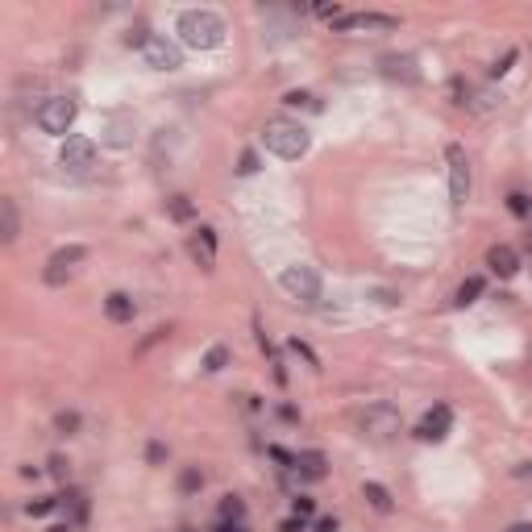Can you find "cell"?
<instances>
[{
  "label": "cell",
  "mask_w": 532,
  "mask_h": 532,
  "mask_svg": "<svg viewBox=\"0 0 532 532\" xmlns=\"http://www.w3.org/2000/svg\"><path fill=\"white\" fill-rule=\"evenodd\" d=\"M179 37H183V46H191V50H212V46L225 42V21H221V12H212V8H187V12L179 17Z\"/></svg>",
  "instance_id": "6da1fadb"
},
{
  "label": "cell",
  "mask_w": 532,
  "mask_h": 532,
  "mask_svg": "<svg viewBox=\"0 0 532 532\" xmlns=\"http://www.w3.org/2000/svg\"><path fill=\"white\" fill-rule=\"evenodd\" d=\"M262 141H266L271 154H279L287 162H295V158L308 154V129L300 121H287V117H271L262 125Z\"/></svg>",
  "instance_id": "7a4b0ae2"
},
{
  "label": "cell",
  "mask_w": 532,
  "mask_h": 532,
  "mask_svg": "<svg viewBox=\"0 0 532 532\" xmlns=\"http://www.w3.org/2000/svg\"><path fill=\"white\" fill-rule=\"evenodd\" d=\"M354 424H358L362 437H370V441H391V437L400 433V412H395L391 404H370V408H362V412L354 416Z\"/></svg>",
  "instance_id": "3957f363"
},
{
  "label": "cell",
  "mask_w": 532,
  "mask_h": 532,
  "mask_svg": "<svg viewBox=\"0 0 532 532\" xmlns=\"http://www.w3.org/2000/svg\"><path fill=\"white\" fill-rule=\"evenodd\" d=\"M33 117H37V129H42V133L62 137V133L75 125V100H67V96H50V100L37 104Z\"/></svg>",
  "instance_id": "277c9868"
},
{
  "label": "cell",
  "mask_w": 532,
  "mask_h": 532,
  "mask_svg": "<svg viewBox=\"0 0 532 532\" xmlns=\"http://www.w3.org/2000/svg\"><path fill=\"white\" fill-rule=\"evenodd\" d=\"M445 162H449V196H454V208H462L466 196H470V158H466V146L449 141L445 146Z\"/></svg>",
  "instance_id": "5b68a950"
},
{
  "label": "cell",
  "mask_w": 532,
  "mask_h": 532,
  "mask_svg": "<svg viewBox=\"0 0 532 532\" xmlns=\"http://www.w3.org/2000/svg\"><path fill=\"white\" fill-rule=\"evenodd\" d=\"M279 283H283V291H287L291 300H300V304H316V300H320V275H316L312 266H287V271L279 275Z\"/></svg>",
  "instance_id": "8992f818"
},
{
  "label": "cell",
  "mask_w": 532,
  "mask_h": 532,
  "mask_svg": "<svg viewBox=\"0 0 532 532\" xmlns=\"http://www.w3.org/2000/svg\"><path fill=\"white\" fill-rule=\"evenodd\" d=\"M58 162H62L67 171H87V166L96 162V141L83 137V133H71V137L62 141V150H58Z\"/></svg>",
  "instance_id": "52a82bcc"
},
{
  "label": "cell",
  "mask_w": 532,
  "mask_h": 532,
  "mask_svg": "<svg viewBox=\"0 0 532 532\" xmlns=\"http://www.w3.org/2000/svg\"><path fill=\"white\" fill-rule=\"evenodd\" d=\"M146 62H150L154 71H175V67H183V50H179L171 37L154 33V37L146 42Z\"/></svg>",
  "instance_id": "ba28073f"
},
{
  "label": "cell",
  "mask_w": 532,
  "mask_h": 532,
  "mask_svg": "<svg viewBox=\"0 0 532 532\" xmlns=\"http://www.w3.org/2000/svg\"><path fill=\"white\" fill-rule=\"evenodd\" d=\"M83 258H87V250H83V246H67V250L50 254V262H46V283H50V287H62V283L71 279V266H75V262H83Z\"/></svg>",
  "instance_id": "9c48e42d"
},
{
  "label": "cell",
  "mask_w": 532,
  "mask_h": 532,
  "mask_svg": "<svg viewBox=\"0 0 532 532\" xmlns=\"http://www.w3.org/2000/svg\"><path fill=\"white\" fill-rule=\"evenodd\" d=\"M395 25H400V17H391V12H341L333 21V29H395Z\"/></svg>",
  "instance_id": "30bf717a"
},
{
  "label": "cell",
  "mask_w": 532,
  "mask_h": 532,
  "mask_svg": "<svg viewBox=\"0 0 532 532\" xmlns=\"http://www.w3.org/2000/svg\"><path fill=\"white\" fill-rule=\"evenodd\" d=\"M449 424H454V412H449L445 404H437V408L416 424V437H420V441H441V437L449 433Z\"/></svg>",
  "instance_id": "8fae6325"
},
{
  "label": "cell",
  "mask_w": 532,
  "mask_h": 532,
  "mask_svg": "<svg viewBox=\"0 0 532 532\" xmlns=\"http://www.w3.org/2000/svg\"><path fill=\"white\" fill-rule=\"evenodd\" d=\"M379 71H383L387 79H404V83H416V79H420V71H416V62H412L408 54H383V58H379Z\"/></svg>",
  "instance_id": "7c38bea8"
},
{
  "label": "cell",
  "mask_w": 532,
  "mask_h": 532,
  "mask_svg": "<svg viewBox=\"0 0 532 532\" xmlns=\"http://www.w3.org/2000/svg\"><path fill=\"white\" fill-rule=\"evenodd\" d=\"M300 479H308V483H320L325 474H329V462H325V454L320 449H304V454H295V466H291Z\"/></svg>",
  "instance_id": "4fadbf2b"
},
{
  "label": "cell",
  "mask_w": 532,
  "mask_h": 532,
  "mask_svg": "<svg viewBox=\"0 0 532 532\" xmlns=\"http://www.w3.org/2000/svg\"><path fill=\"white\" fill-rule=\"evenodd\" d=\"M191 254H196V262H200L204 271H212V262H216V229L200 225L196 237H191Z\"/></svg>",
  "instance_id": "5bb4252c"
},
{
  "label": "cell",
  "mask_w": 532,
  "mask_h": 532,
  "mask_svg": "<svg viewBox=\"0 0 532 532\" xmlns=\"http://www.w3.org/2000/svg\"><path fill=\"white\" fill-rule=\"evenodd\" d=\"M487 266H491L499 279H512V275L520 271V258H516L512 246H491V250H487Z\"/></svg>",
  "instance_id": "9a60e30c"
},
{
  "label": "cell",
  "mask_w": 532,
  "mask_h": 532,
  "mask_svg": "<svg viewBox=\"0 0 532 532\" xmlns=\"http://www.w3.org/2000/svg\"><path fill=\"white\" fill-rule=\"evenodd\" d=\"M0 237L4 246L17 241V200L12 196H0Z\"/></svg>",
  "instance_id": "2e32d148"
},
{
  "label": "cell",
  "mask_w": 532,
  "mask_h": 532,
  "mask_svg": "<svg viewBox=\"0 0 532 532\" xmlns=\"http://www.w3.org/2000/svg\"><path fill=\"white\" fill-rule=\"evenodd\" d=\"M104 312H108V320H117V325H125V320H133V300L125 295V291H112L108 300H104Z\"/></svg>",
  "instance_id": "e0dca14e"
},
{
  "label": "cell",
  "mask_w": 532,
  "mask_h": 532,
  "mask_svg": "<svg viewBox=\"0 0 532 532\" xmlns=\"http://www.w3.org/2000/svg\"><path fill=\"white\" fill-rule=\"evenodd\" d=\"M362 495H366V504H370L375 512H383V516H387V512H395V499H391V491H387L383 483H366V487H362Z\"/></svg>",
  "instance_id": "ac0fdd59"
},
{
  "label": "cell",
  "mask_w": 532,
  "mask_h": 532,
  "mask_svg": "<svg viewBox=\"0 0 532 532\" xmlns=\"http://www.w3.org/2000/svg\"><path fill=\"white\" fill-rule=\"evenodd\" d=\"M483 287H487V283H483L479 275H470V279H466V283L458 287V295H454V304H458V308H470V304H474V300L483 295Z\"/></svg>",
  "instance_id": "d6986e66"
},
{
  "label": "cell",
  "mask_w": 532,
  "mask_h": 532,
  "mask_svg": "<svg viewBox=\"0 0 532 532\" xmlns=\"http://www.w3.org/2000/svg\"><path fill=\"white\" fill-rule=\"evenodd\" d=\"M166 216L183 225V221H191V216H196V204H191L187 196H171V200H166Z\"/></svg>",
  "instance_id": "ffe728a7"
},
{
  "label": "cell",
  "mask_w": 532,
  "mask_h": 532,
  "mask_svg": "<svg viewBox=\"0 0 532 532\" xmlns=\"http://www.w3.org/2000/svg\"><path fill=\"white\" fill-rule=\"evenodd\" d=\"M225 366H229V350H225V345H212V350L204 354V370L216 375V370H225Z\"/></svg>",
  "instance_id": "44dd1931"
},
{
  "label": "cell",
  "mask_w": 532,
  "mask_h": 532,
  "mask_svg": "<svg viewBox=\"0 0 532 532\" xmlns=\"http://www.w3.org/2000/svg\"><path fill=\"white\" fill-rule=\"evenodd\" d=\"M200 487H204V474H200L196 466H187V470L179 474V495H196Z\"/></svg>",
  "instance_id": "7402d4cb"
},
{
  "label": "cell",
  "mask_w": 532,
  "mask_h": 532,
  "mask_svg": "<svg viewBox=\"0 0 532 532\" xmlns=\"http://www.w3.org/2000/svg\"><path fill=\"white\" fill-rule=\"evenodd\" d=\"M221 516H225V520H233V524H237V520H241V516H246V504H241V499H237V495H225V499H221Z\"/></svg>",
  "instance_id": "603a6c76"
},
{
  "label": "cell",
  "mask_w": 532,
  "mask_h": 532,
  "mask_svg": "<svg viewBox=\"0 0 532 532\" xmlns=\"http://www.w3.org/2000/svg\"><path fill=\"white\" fill-rule=\"evenodd\" d=\"M75 429H79V412H58V416H54V433L71 437Z\"/></svg>",
  "instance_id": "cb8c5ba5"
},
{
  "label": "cell",
  "mask_w": 532,
  "mask_h": 532,
  "mask_svg": "<svg viewBox=\"0 0 532 532\" xmlns=\"http://www.w3.org/2000/svg\"><path fill=\"white\" fill-rule=\"evenodd\" d=\"M508 208H512L516 216H532V200L524 191H512V196H508Z\"/></svg>",
  "instance_id": "d4e9b609"
},
{
  "label": "cell",
  "mask_w": 532,
  "mask_h": 532,
  "mask_svg": "<svg viewBox=\"0 0 532 532\" xmlns=\"http://www.w3.org/2000/svg\"><path fill=\"white\" fill-rule=\"evenodd\" d=\"M58 504H62V499H29V504H25V512H29V516H50Z\"/></svg>",
  "instance_id": "484cf974"
},
{
  "label": "cell",
  "mask_w": 532,
  "mask_h": 532,
  "mask_svg": "<svg viewBox=\"0 0 532 532\" xmlns=\"http://www.w3.org/2000/svg\"><path fill=\"white\" fill-rule=\"evenodd\" d=\"M150 37H154V33H150L146 25H137V29H129V33H125V46H141V50H146V42H150Z\"/></svg>",
  "instance_id": "4316f807"
},
{
  "label": "cell",
  "mask_w": 532,
  "mask_h": 532,
  "mask_svg": "<svg viewBox=\"0 0 532 532\" xmlns=\"http://www.w3.org/2000/svg\"><path fill=\"white\" fill-rule=\"evenodd\" d=\"M516 54H520V50H504V58H495L491 75H495V79H499V75H508V71H512V62H516Z\"/></svg>",
  "instance_id": "83f0119b"
},
{
  "label": "cell",
  "mask_w": 532,
  "mask_h": 532,
  "mask_svg": "<svg viewBox=\"0 0 532 532\" xmlns=\"http://www.w3.org/2000/svg\"><path fill=\"white\" fill-rule=\"evenodd\" d=\"M291 512H295V516H300V520H308V516H312V512H316V504H312V499H308V495H295V499H291Z\"/></svg>",
  "instance_id": "f1b7e54d"
},
{
  "label": "cell",
  "mask_w": 532,
  "mask_h": 532,
  "mask_svg": "<svg viewBox=\"0 0 532 532\" xmlns=\"http://www.w3.org/2000/svg\"><path fill=\"white\" fill-rule=\"evenodd\" d=\"M67 474H71V466H67V458H50V479H58V483H67Z\"/></svg>",
  "instance_id": "f546056e"
},
{
  "label": "cell",
  "mask_w": 532,
  "mask_h": 532,
  "mask_svg": "<svg viewBox=\"0 0 532 532\" xmlns=\"http://www.w3.org/2000/svg\"><path fill=\"white\" fill-rule=\"evenodd\" d=\"M283 104H291V108H300V104H308V108H316V100H312L308 92H287V96H283Z\"/></svg>",
  "instance_id": "4dcf8cb0"
},
{
  "label": "cell",
  "mask_w": 532,
  "mask_h": 532,
  "mask_svg": "<svg viewBox=\"0 0 532 532\" xmlns=\"http://www.w3.org/2000/svg\"><path fill=\"white\" fill-rule=\"evenodd\" d=\"M254 171H258V154H254V150H246V154H241V162H237V175H254Z\"/></svg>",
  "instance_id": "1f68e13d"
},
{
  "label": "cell",
  "mask_w": 532,
  "mask_h": 532,
  "mask_svg": "<svg viewBox=\"0 0 532 532\" xmlns=\"http://www.w3.org/2000/svg\"><path fill=\"white\" fill-rule=\"evenodd\" d=\"M449 96H454V104H470V100H466V96H470V87H466L462 79H454V83H449Z\"/></svg>",
  "instance_id": "d6a6232c"
},
{
  "label": "cell",
  "mask_w": 532,
  "mask_h": 532,
  "mask_svg": "<svg viewBox=\"0 0 532 532\" xmlns=\"http://www.w3.org/2000/svg\"><path fill=\"white\" fill-rule=\"evenodd\" d=\"M146 462H150V466H158V462H166V445H158V441H150V449H146Z\"/></svg>",
  "instance_id": "836d02e7"
},
{
  "label": "cell",
  "mask_w": 532,
  "mask_h": 532,
  "mask_svg": "<svg viewBox=\"0 0 532 532\" xmlns=\"http://www.w3.org/2000/svg\"><path fill=\"white\" fill-rule=\"evenodd\" d=\"M291 350H295L300 358H308V366H320V362H316V354H312V350H308L304 341H291Z\"/></svg>",
  "instance_id": "e575fe53"
},
{
  "label": "cell",
  "mask_w": 532,
  "mask_h": 532,
  "mask_svg": "<svg viewBox=\"0 0 532 532\" xmlns=\"http://www.w3.org/2000/svg\"><path fill=\"white\" fill-rule=\"evenodd\" d=\"M279 532H304V520H300V516H291V520H283V524H279Z\"/></svg>",
  "instance_id": "d590c367"
},
{
  "label": "cell",
  "mask_w": 532,
  "mask_h": 532,
  "mask_svg": "<svg viewBox=\"0 0 532 532\" xmlns=\"http://www.w3.org/2000/svg\"><path fill=\"white\" fill-rule=\"evenodd\" d=\"M312 532H337V520L333 516H325V520H316V529Z\"/></svg>",
  "instance_id": "8d00e7d4"
},
{
  "label": "cell",
  "mask_w": 532,
  "mask_h": 532,
  "mask_svg": "<svg viewBox=\"0 0 532 532\" xmlns=\"http://www.w3.org/2000/svg\"><path fill=\"white\" fill-rule=\"evenodd\" d=\"M279 416H283V420H291V424H295V420H300V412H295V408H291V404H287V408H279Z\"/></svg>",
  "instance_id": "74e56055"
},
{
  "label": "cell",
  "mask_w": 532,
  "mask_h": 532,
  "mask_svg": "<svg viewBox=\"0 0 532 532\" xmlns=\"http://www.w3.org/2000/svg\"><path fill=\"white\" fill-rule=\"evenodd\" d=\"M216 532H241V524H233V520H225V524H221V529Z\"/></svg>",
  "instance_id": "f35d334b"
},
{
  "label": "cell",
  "mask_w": 532,
  "mask_h": 532,
  "mask_svg": "<svg viewBox=\"0 0 532 532\" xmlns=\"http://www.w3.org/2000/svg\"><path fill=\"white\" fill-rule=\"evenodd\" d=\"M508 532H532V524H512Z\"/></svg>",
  "instance_id": "ab89813d"
},
{
  "label": "cell",
  "mask_w": 532,
  "mask_h": 532,
  "mask_svg": "<svg viewBox=\"0 0 532 532\" xmlns=\"http://www.w3.org/2000/svg\"><path fill=\"white\" fill-rule=\"evenodd\" d=\"M46 532H71V524H54V529H46Z\"/></svg>",
  "instance_id": "60d3db41"
}]
</instances>
